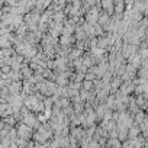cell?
Returning a JSON list of instances; mask_svg holds the SVG:
<instances>
[{
    "instance_id": "8",
    "label": "cell",
    "mask_w": 148,
    "mask_h": 148,
    "mask_svg": "<svg viewBox=\"0 0 148 148\" xmlns=\"http://www.w3.org/2000/svg\"><path fill=\"white\" fill-rule=\"evenodd\" d=\"M141 61H142V60H141V57L138 55V52H136V54H132V55L129 57V65L134 67V68H136V70H138Z\"/></svg>"
},
{
    "instance_id": "4",
    "label": "cell",
    "mask_w": 148,
    "mask_h": 148,
    "mask_svg": "<svg viewBox=\"0 0 148 148\" xmlns=\"http://www.w3.org/2000/svg\"><path fill=\"white\" fill-rule=\"evenodd\" d=\"M135 51H136V47H135V45L125 44V45H123V48H122V54H121V55H122L123 58H128V57H131Z\"/></svg>"
},
{
    "instance_id": "2",
    "label": "cell",
    "mask_w": 148,
    "mask_h": 148,
    "mask_svg": "<svg viewBox=\"0 0 148 148\" xmlns=\"http://www.w3.org/2000/svg\"><path fill=\"white\" fill-rule=\"evenodd\" d=\"M134 89H135V84H134L132 82H125V83L121 84V87H119V93L123 95V96H126V95H129L131 92H134Z\"/></svg>"
},
{
    "instance_id": "13",
    "label": "cell",
    "mask_w": 148,
    "mask_h": 148,
    "mask_svg": "<svg viewBox=\"0 0 148 148\" xmlns=\"http://www.w3.org/2000/svg\"><path fill=\"white\" fill-rule=\"evenodd\" d=\"M102 8L106 9V15H110L113 12V2H102Z\"/></svg>"
},
{
    "instance_id": "9",
    "label": "cell",
    "mask_w": 148,
    "mask_h": 148,
    "mask_svg": "<svg viewBox=\"0 0 148 148\" xmlns=\"http://www.w3.org/2000/svg\"><path fill=\"white\" fill-rule=\"evenodd\" d=\"M22 89V84H21V82H13V83H9V87H8V90L12 93V95H18V92Z\"/></svg>"
},
{
    "instance_id": "14",
    "label": "cell",
    "mask_w": 148,
    "mask_h": 148,
    "mask_svg": "<svg viewBox=\"0 0 148 148\" xmlns=\"http://www.w3.org/2000/svg\"><path fill=\"white\" fill-rule=\"evenodd\" d=\"M109 19H110V16L106 15L105 12H103L102 15H99V19H97V21H99V26H105V25L109 22Z\"/></svg>"
},
{
    "instance_id": "5",
    "label": "cell",
    "mask_w": 148,
    "mask_h": 148,
    "mask_svg": "<svg viewBox=\"0 0 148 148\" xmlns=\"http://www.w3.org/2000/svg\"><path fill=\"white\" fill-rule=\"evenodd\" d=\"M55 82H57L58 86L65 87V86L68 84V74H67V73H61V74H58V76L55 77Z\"/></svg>"
},
{
    "instance_id": "16",
    "label": "cell",
    "mask_w": 148,
    "mask_h": 148,
    "mask_svg": "<svg viewBox=\"0 0 148 148\" xmlns=\"http://www.w3.org/2000/svg\"><path fill=\"white\" fill-rule=\"evenodd\" d=\"M76 34H77L76 36H77L79 42H83V41H84V38H86V34L83 32V29H82V28H77V29H76Z\"/></svg>"
},
{
    "instance_id": "7",
    "label": "cell",
    "mask_w": 148,
    "mask_h": 148,
    "mask_svg": "<svg viewBox=\"0 0 148 148\" xmlns=\"http://www.w3.org/2000/svg\"><path fill=\"white\" fill-rule=\"evenodd\" d=\"M23 122H25V125L26 126H38V119L34 116V115H31V113H28V115H25L23 116Z\"/></svg>"
},
{
    "instance_id": "17",
    "label": "cell",
    "mask_w": 148,
    "mask_h": 148,
    "mask_svg": "<svg viewBox=\"0 0 148 148\" xmlns=\"http://www.w3.org/2000/svg\"><path fill=\"white\" fill-rule=\"evenodd\" d=\"M144 119H145L144 112H136V113H135V122H136V125H139Z\"/></svg>"
},
{
    "instance_id": "1",
    "label": "cell",
    "mask_w": 148,
    "mask_h": 148,
    "mask_svg": "<svg viewBox=\"0 0 148 148\" xmlns=\"http://www.w3.org/2000/svg\"><path fill=\"white\" fill-rule=\"evenodd\" d=\"M99 10L96 9V8H93V9H90L89 12H87V16H86V19H87V23H90V25H96V22H97V19H99Z\"/></svg>"
},
{
    "instance_id": "6",
    "label": "cell",
    "mask_w": 148,
    "mask_h": 148,
    "mask_svg": "<svg viewBox=\"0 0 148 148\" xmlns=\"http://www.w3.org/2000/svg\"><path fill=\"white\" fill-rule=\"evenodd\" d=\"M106 112H108V109H106L105 103H99V105L96 106V110H95V116H96L97 119H100V121H102Z\"/></svg>"
},
{
    "instance_id": "10",
    "label": "cell",
    "mask_w": 148,
    "mask_h": 148,
    "mask_svg": "<svg viewBox=\"0 0 148 148\" xmlns=\"http://www.w3.org/2000/svg\"><path fill=\"white\" fill-rule=\"evenodd\" d=\"M83 32L89 36H95V25H90V23H84L83 25Z\"/></svg>"
},
{
    "instance_id": "15",
    "label": "cell",
    "mask_w": 148,
    "mask_h": 148,
    "mask_svg": "<svg viewBox=\"0 0 148 148\" xmlns=\"http://www.w3.org/2000/svg\"><path fill=\"white\" fill-rule=\"evenodd\" d=\"M71 44H73V38L71 36H67V35H62V38H61V47L65 48V45L68 47Z\"/></svg>"
},
{
    "instance_id": "3",
    "label": "cell",
    "mask_w": 148,
    "mask_h": 148,
    "mask_svg": "<svg viewBox=\"0 0 148 148\" xmlns=\"http://www.w3.org/2000/svg\"><path fill=\"white\" fill-rule=\"evenodd\" d=\"M19 136H21V139H26V138H29L31 136V128L29 126H26L25 123H22V125H19V128H18V132H16Z\"/></svg>"
},
{
    "instance_id": "12",
    "label": "cell",
    "mask_w": 148,
    "mask_h": 148,
    "mask_svg": "<svg viewBox=\"0 0 148 148\" xmlns=\"http://www.w3.org/2000/svg\"><path fill=\"white\" fill-rule=\"evenodd\" d=\"M138 134H139V128H138V125L131 126V128H129V131H128V136H129L131 139L138 138Z\"/></svg>"
},
{
    "instance_id": "18",
    "label": "cell",
    "mask_w": 148,
    "mask_h": 148,
    "mask_svg": "<svg viewBox=\"0 0 148 148\" xmlns=\"http://www.w3.org/2000/svg\"><path fill=\"white\" fill-rule=\"evenodd\" d=\"M92 87H93V82H87V80H84V83H83V90L89 92V89H92Z\"/></svg>"
},
{
    "instance_id": "11",
    "label": "cell",
    "mask_w": 148,
    "mask_h": 148,
    "mask_svg": "<svg viewBox=\"0 0 148 148\" xmlns=\"http://www.w3.org/2000/svg\"><path fill=\"white\" fill-rule=\"evenodd\" d=\"M82 64H83L86 68L92 67V65H93V57H92V54H86V55L83 57V60H82Z\"/></svg>"
}]
</instances>
